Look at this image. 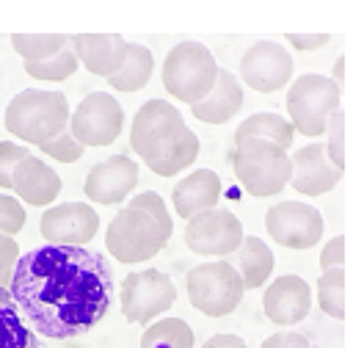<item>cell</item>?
Listing matches in <instances>:
<instances>
[{
    "instance_id": "1",
    "label": "cell",
    "mask_w": 353,
    "mask_h": 348,
    "mask_svg": "<svg viewBox=\"0 0 353 348\" xmlns=\"http://www.w3.org/2000/svg\"><path fill=\"white\" fill-rule=\"evenodd\" d=\"M8 296L36 337L72 340L110 309L113 271L99 251L44 243L19 254Z\"/></svg>"
},
{
    "instance_id": "2",
    "label": "cell",
    "mask_w": 353,
    "mask_h": 348,
    "mask_svg": "<svg viewBox=\"0 0 353 348\" xmlns=\"http://www.w3.org/2000/svg\"><path fill=\"white\" fill-rule=\"evenodd\" d=\"M171 232L174 224L163 196L154 191H143L132 196L127 207H119L105 229V249L124 265L146 262L168 246Z\"/></svg>"
},
{
    "instance_id": "3",
    "label": "cell",
    "mask_w": 353,
    "mask_h": 348,
    "mask_svg": "<svg viewBox=\"0 0 353 348\" xmlns=\"http://www.w3.org/2000/svg\"><path fill=\"white\" fill-rule=\"evenodd\" d=\"M69 127V102L58 91L25 88L6 105V130L25 144H44Z\"/></svg>"
},
{
    "instance_id": "4",
    "label": "cell",
    "mask_w": 353,
    "mask_h": 348,
    "mask_svg": "<svg viewBox=\"0 0 353 348\" xmlns=\"http://www.w3.org/2000/svg\"><path fill=\"white\" fill-rule=\"evenodd\" d=\"M218 61L201 41H179L163 61V86L179 102L196 105L215 86Z\"/></svg>"
},
{
    "instance_id": "5",
    "label": "cell",
    "mask_w": 353,
    "mask_h": 348,
    "mask_svg": "<svg viewBox=\"0 0 353 348\" xmlns=\"http://www.w3.org/2000/svg\"><path fill=\"white\" fill-rule=\"evenodd\" d=\"M232 171L251 196H276L290 182V155L262 138H248L234 146Z\"/></svg>"
},
{
    "instance_id": "6",
    "label": "cell",
    "mask_w": 353,
    "mask_h": 348,
    "mask_svg": "<svg viewBox=\"0 0 353 348\" xmlns=\"http://www.w3.org/2000/svg\"><path fill=\"white\" fill-rule=\"evenodd\" d=\"M342 108V88L328 75L306 72L295 77V83L287 91V113L295 133L320 138L325 133V124L334 110Z\"/></svg>"
},
{
    "instance_id": "7",
    "label": "cell",
    "mask_w": 353,
    "mask_h": 348,
    "mask_svg": "<svg viewBox=\"0 0 353 348\" xmlns=\"http://www.w3.org/2000/svg\"><path fill=\"white\" fill-rule=\"evenodd\" d=\"M188 298L193 309L204 312L207 318L232 315L243 301V282L237 271L226 260L201 262L188 271Z\"/></svg>"
},
{
    "instance_id": "8",
    "label": "cell",
    "mask_w": 353,
    "mask_h": 348,
    "mask_svg": "<svg viewBox=\"0 0 353 348\" xmlns=\"http://www.w3.org/2000/svg\"><path fill=\"white\" fill-rule=\"evenodd\" d=\"M176 301V287L165 271L146 268L127 273L121 282V315L127 323H152Z\"/></svg>"
},
{
    "instance_id": "9",
    "label": "cell",
    "mask_w": 353,
    "mask_h": 348,
    "mask_svg": "<svg viewBox=\"0 0 353 348\" xmlns=\"http://www.w3.org/2000/svg\"><path fill=\"white\" fill-rule=\"evenodd\" d=\"M124 110L108 91H91L69 113V135L83 146H108L121 135Z\"/></svg>"
},
{
    "instance_id": "10",
    "label": "cell",
    "mask_w": 353,
    "mask_h": 348,
    "mask_svg": "<svg viewBox=\"0 0 353 348\" xmlns=\"http://www.w3.org/2000/svg\"><path fill=\"white\" fill-rule=\"evenodd\" d=\"M185 119L182 113L168 102V99H149L138 108L132 116V130H130V146L141 160H149L160 149H165L174 138L185 133Z\"/></svg>"
},
{
    "instance_id": "11",
    "label": "cell",
    "mask_w": 353,
    "mask_h": 348,
    "mask_svg": "<svg viewBox=\"0 0 353 348\" xmlns=\"http://www.w3.org/2000/svg\"><path fill=\"white\" fill-rule=\"evenodd\" d=\"M243 240L240 218L226 207H210L188 218L185 224V246L204 257H229Z\"/></svg>"
},
{
    "instance_id": "12",
    "label": "cell",
    "mask_w": 353,
    "mask_h": 348,
    "mask_svg": "<svg viewBox=\"0 0 353 348\" xmlns=\"http://www.w3.org/2000/svg\"><path fill=\"white\" fill-rule=\"evenodd\" d=\"M265 229L279 246L303 251L320 243L325 226H323V215L317 207L303 204V202H279L268 207Z\"/></svg>"
},
{
    "instance_id": "13",
    "label": "cell",
    "mask_w": 353,
    "mask_h": 348,
    "mask_svg": "<svg viewBox=\"0 0 353 348\" xmlns=\"http://www.w3.org/2000/svg\"><path fill=\"white\" fill-rule=\"evenodd\" d=\"M292 77V55L284 50L279 41H254L243 58H240V80L259 91V94H273L281 91Z\"/></svg>"
},
{
    "instance_id": "14",
    "label": "cell",
    "mask_w": 353,
    "mask_h": 348,
    "mask_svg": "<svg viewBox=\"0 0 353 348\" xmlns=\"http://www.w3.org/2000/svg\"><path fill=\"white\" fill-rule=\"evenodd\" d=\"M99 215L85 202H63L47 207L39 221V232L50 246H88L97 238Z\"/></svg>"
},
{
    "instance_id": "15",
    "label": "cell",
    "mask_w": 353,
    "mask_h": 348,
    "mask_svg": "<svg viewBox=\"0 0 353 348\" xmlns=\"http://www.w3.org/2000/svg\"><path fill=\"white\" fill-rule=\"evenodd\" d=\"M135 185H138V163L130 160L127 155H110L108 160L91 166L83 191L94 204L113 207L121 204Z\"/></svg>"
},
{
    "instance_id": "16",
    "label": "cell",
    "mask_w": 353,
    "mask_h": 348,
    "mask_svg": "<svg viewBox=\"0 0 353 348\" xmlns=\"http://www.w3.org/2000/svg\"><path fill=\"white\" fill-rule=\"evenodd\" d=\"M342 180V171L328 160L320 141L306 144L290 157V182L301 196H323Z\"/></svg>"
},
{
    "instance_id": "17",
    "label": "cell",
    "mask_w": 353,
    "mask_h": 348,
    "mask_svg": "<svg viewBox=\"0 0 353 348\" xmlns=\"http://www.w3.org/2000/svg\"><path fill=\"white\" fill-rule=\"evenodd\" d=\"M262 307H265V315L276 326H292V323L303 320L309 315V309H312L309 282L301 279V276H295V273H281L265 290Z\"/></svg>"
},
{
    "instance_id": "18",
    "label": "cell",
    "mask_w": 353,
    "mask_h": 348,
    "mask_svg": "<svg viewBox=\"0 0 353 348\" xmlns=\"http://www.w3.org/2000/svg\"><path fill=\"white\" fill-rule=\"evenodd\" d=\"M77 64H83L97 77H110L119 72L127 55V41L119 33H74L69 39Z\"/></svg>"
},
{
    "instance_id": "19",
    "label": "cell",
    "mask_w": 353,
    "mask_h": 348,
    "mask_svg": "<svg viewBox=\"0 0 353 348\" xmlns=\"http://www.w3.org/2000/svg\"><path fill=\"white\" fill-rule=\"evenodd\" d=\"M11 191L19 196V202L30 207H50L61 193V177L50 163L36 155H28L17 163L11 174Z\"/></svg>"
},
{
    "instance_id": "20",
    "label": "cell",
    "mask_w": 353,
    "mask_h": 348,
    "mask_svg": "<svg viewBox=\"0 0 353 348\" xmlns=\"http://www.w3.org/2000/svg\"><path fill=\"white\" fill-rule=\"evenodd\" d=\"M218 199H221V177L212 168L190 171L185 180H179L174 185V193H171L174 213L185 221L193 218L201 210L218 207Z\"/></svg>"
},
{
    "instance_id": "21",
    "label": "cell",
    "mask_w": 353,
    "mask_h": 348,
    "mask_svg": "<svg viewBox=\"0 0 353 348\" xmlns=\"http://www.w3.org/2000/svg\"><path fill=\"white\" fill-rule=\"evenodd\" d=\"M243 97H245V94H243V86H240L237 75L229 72V69H218L215 86L210 88V94H207L201 102L190 105V110H193V116H196L199 122H207V124H226L229 119H234V116L240 113Z\"/></svg>"
},
{
    "instance_id": "22",
    "label": "cell",
    "mask_w": 353,
    "mask_h": 348,
    "mask_svg": "<svg viewBox=\"0 0 353 348\" xmlns=\"http://www.w3.org/2000/svg\"><path fill=\"white\" fill-rule=\"evenodd\" d=\"M226 262L237 271V276L243 282V290L262 287L268 282V276L273 273V251L256 235H243L240 246L229 254Z\"/></svg>"
},
{
    "instance_id": "23",
    "label": "cell",
    "mask_w": 353,
    "mask_h": 348,
    "mask_svg": "<svg viewBox=\"0 0 353 348\" xmlns=\"http://www.w3.org/2000/svg\"><path fill=\"white\" fill-rule=\"evenodd\" d=\"M248 138H262V141H270L276 146H281L284 152L292 146L295 141V130L292 124L279 116V113H270V110H262V113H251L248 119L240 122V127L234 130V141H248Z\"/></svg>"
},
{
    "instance_id": "24",
    "label": "cell",
    "mask_w": 353,
    "mask_h": 348,
    "mask_svg": "<svg viewBox=\"0 0 353 348\" xmlns=\"http://www.w3.org/2000/svg\"><path fill=\"white\" fill-rule=\"evenodd\" d=\"M152 72H154V55H152V50L143 47V44H127L124 64L119 66L116 75L108 77V86L113 91L130 94V91L143 88L152 80Z\"/></svg>"
},
{
    "instance_id": "25",
    "label": "cell",
    "mask_w": 353,
    "mask_h": 348,
    "mask_svg": "<svg viewBox=\"0 0 353 348\" xmlns=\"http://www.w3.org/2000/svg\"><path fill=\"white\" fill-rule=\"evenodd\" d=\"M199 157V135L185 127V133L179 138H174L165 149H160L157 155H152L149 160H143L149 166V171H154L157 177H174L179 171H185L193 160Z\"/></svg>"
},
{
    "instance_id": "26",
    "label": "cell",
    "mask_w": 353,
    "mask_h": 348,
    "mask_svg": "<svg viewBox=\"0 0 353 348\" xmlns=\"http://www.w3.org/2000/svg\"><path fill=\"white\" fill-rule=\"evenodd\" d=\"M0 348H41V340L28 329L6 287H0Z\"/></svg>"
},
{
    "instance_id": "27",
    "label": "cell",
    "mask_w": 353,
    "mask_h": 348,
    "mask_svg": "<svg viewBox=\"0 0 353 348\" xmlns=\"http://www.w3.org/2000/svg\"><path fill=\"white\" fill-rule=\"evenodd\" d=\"M141 348H193V331L182 318H157L143 329Z\"/></svg>"
},
{
    "instance_id": "28",
    "label": "cell",
    "mask_w": 353,
    "mask_h": 348,
    "mask_svg": "<svg viewBox=\"0 0 353 348\" xmlns=\"http://www.w3.org/2000/svg\"><path fill=\"white\" fill-rule=\"evenodd\" d=\"M66 44H69V39L63 33H14L11 36V47H14V52H19V58L25 64L47 61L55 52H61Z\"/></svg>"
},
{
    "instance_id": "29",
    "label": "cell",
    "mask_w": 353,
    "mask_h": 348,
    "mask_svg": "<svg viewBox=\"0 0 353 348\" xmlns=\"http://www.w3.org/2000/svg\"><path fill=\"white\" fill-rule=\"evenodd\" d=\"M317 307L328 315L342 320L345 318V268L323 271L317 279Z\"/></svg>"
},
{
    "instance_id": "30",
    "label": "cell",
    "mask_w": 353,
    "mask_h": 348,
    "mask_svg": "<svg viewBox=\"0 0 353 348\" xmlns=\"http://www.w3.org/2000/svg\"><path fill=\"white\" fill-rule=\"evenodd\" d=\"M77 72V58L69 47H63L61 52H55L47 61L39 64H25V75L36 77V80H50V83H61L66 77H72Z\"/></svg>"
},
{
    "instance_id": "31",
    "label": "cell",
    "mask_w": 353,
    "mask_h": 348,
    "mask_svg": "<svg viewBox=\"0 0 353 348\" xmlns=\"http://www.w3.org/2000/svg\"><path fill=\"white\" fill-rule=\"evenodd\" d=\"M323 135L328 138V141L323 144L328 160H331L339 171H345V110H342V108L331 113V119H328Z\"/></svg>"
},
{
    "instance_id": "32",
    "label": "cell",
    "mask_w": 353,
    "mask_h": 348,
    "mask_svg": "<svg viewBox=\"0 0 353 348\" xmlns=\"http://www.w3.org/2000/svg\"><path fill=\"white\" fill-rule=\"evenodd\" d=\"M39 149H41V155H47V157H52V160H58V163H77V160L83 157V152H85V146L77 144V141L69 135V130H63V133L55 135L52 141L39 144Z\"/></svg>"
},
{
    "instance_id": "33",
    "label": "cell",
    "mask_w": 353,
    "mask_h": 348,
    "mask_svg": "<svg viewBox=\"0 0 353 348\" xmlns=\"http://www.w3.org/2000/svg\"><path fill=\"white\" fill-rule=\"evenodd\" d=\"M25 221H28V213L22 202L8 193H0V235H8V238L19 235Z\"/></svg>"
},
{
    "instance_id": "34",
    "label": "cell",
    "mask_w": 353,
    "mask_h": 348,
    "mask_svg": "<svg viewBox=\"0 0 353 348\" xmlns=\"http://www.w3.org/2000/svg\"><path fill=\"white\" fill-rule=\"evenodd\" d=\"M30 155L28 146L14 144V141H0V188H11V174L19 160Z\"/></svg>"
},
{
    "instance_id": "35",
    "label": "cell",
    "mask_w": 353,
    "mask_h": 348,
    "mask_svg": "<svg viewBox=\"0 0 353 348\" xmlns=\"http://www.w3.org/2000/svg\"><path fill=\"white\" fill-rule=\"evenodd\" d=\"M19 260V246L14 238L8 235H0V287L8 290V282H11V273H14V265Z\"/></svg>"
},
{
    "instance_id": "36",
    "label": "cell",
    "mask_w": 353,
    "mask_h": 348,
    "mask_svg": "<svg viewBox=\"0 0 353 348\" xmlns=\"http://www.w3.org/2000/svg\"><path fill=\"white\" fill-rule=\"evenodd\" d=\"M345 268V235H334L320 251V271Z\"/></svg>"
},
{
    "instance_id": "37",
    "label": "cell",
    "mask_w": 353,
    "mask_h": 348,
    "mask_svg": "<svg viewBox=\"0 0 353 348\" xmlns=\"http://www.w3.org/2000/svg\"><path fill=\"white\" fill-rule=\"evenodd\" d=\"M287 41L298 52H312V50L325 47L331 41V33H287Z\"/></svg>"
},
{
    "instance_id": "38",
    "label": "cell",
    "mask_w": 353,
    "mask_h": 348,
    "mask_svg": "<svg viewBox=\"0 0 353 348\" xmlns=\"http://www.w3.org/2000/svg\"><path fill=\"white\" fill-rule=\"evenodd\" d=\"M259 348H312L309 340L298 331H276L268 340H262Z\"/></svg>"
},
{
    "instance_id": "39",
    "label": "cell",
    "mask_w": 353,
    "mask_h": 348,
    "mask_svg": "<svg viewBox=\"0 0 353 348\" xmlns=\"http://www.w3.org/2000/svg\"><path fill=\"white\" fill-rule=\"evenodd\" d=\"M201 348H248V345L237 334H212Z\"/></svg>"
},
{
    "instance_id": "40",
    "label": "cell",
    "mask_w": 353,
    "mask_h": 348,
    "mask_svg": "<svg viewBox=\"0 0 353 348\" xmlns=\"http://www.w3.org/2000/svg\"><path fill=\"white\" fill-rule=\"evenodd\" d=\"M331 80H334V83L342 88V80H345V58H342V55L334 61V72H331Z\"/></svg>"
}]
</instances>
